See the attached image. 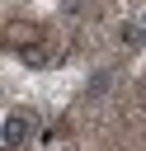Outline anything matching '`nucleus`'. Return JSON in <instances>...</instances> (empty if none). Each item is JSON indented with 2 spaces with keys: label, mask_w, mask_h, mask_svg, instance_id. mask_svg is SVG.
<instances>
[{
  "label": "nucleus",
  "mask_w": 146,
  "mask_h": 151,
  "mask_svg": "<svg viewBox=\"0 0 146 151\" xmlns=\"http://www.w3.org/2000/svg\"><path fill=\"white\" fill-rule=\"evenodd\" d=\"M24 137H28V118L24 113H9L5 118V146H24Z\"/></svg>",
  "instance_id": "f257e3e1"
}]
</instances>
